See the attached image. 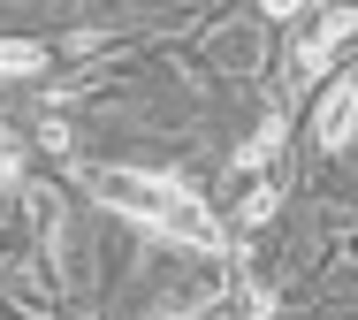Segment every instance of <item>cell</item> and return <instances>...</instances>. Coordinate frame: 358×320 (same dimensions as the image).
I'll use <instances>...</instances> for the list:
<instances>
[{
  "instance_id": "6da1fadb",
  "label": "cell",
  "mask_w": 358,
  "mask_h": 320,
  "mask_svg": "<svg viewBox=\"0 0 358 320\" xmlns=\"http://www.w3.org/2000/svg\"><path fill=\"white\" fill-rule=\"evenodd\" d=\"M92 198H99L107 214L152 229V237L191 244V252H221V244H229V229L206 214V198H199L191 183H176V175H152V168H92Z\"/></svg>"
},
{
  "instance_id": "7a4b0ae2",
  "label": "cell",
  "mask_w": 358,
  "mask_h": 320,
  "mask_svg": "<svg viewBox=\"0 0 358 320\" xmlns=\"http://www.w3.org/2000/svg\"><path fill=\"white\" fill-rule=\"evenodd\" d=\"M351 31H358V8H320V15H305V31H297V46H289V69H297V77L328 69Z\"/></svg>"
},
{
  "instance_id": "3957f363",
  "label": "cell",
  "mask_w": 358,
  "mask_h": 320,
  "mask_svg": "<svg viewBox=\"0 0 358 320\" xmlns=\"http://www.w3.org/2000/svg\"><path fill=\"white\" fill-rule=\"evenodd\" d=\"M191 320H275V290L267 282H221L214 298H199Z\"/></svg>"
},
{
  "instance_id": "277c9868",
  "label": "cell",
  "mask_w": 358,
  "mask_h": 320,
  "mask_svg": "<svg viewBox=\"0 0 358 320\" xmlns=\"http://www.w3.org/2000/svg\"><path fill=\"white\" fill-rule=\"evenodd\" d=\"M313 138H320V153H343V145L358 138V84H351V77L320 92V115H313Z\"/></svg>"
},
{
  "instance_id": "5b68a950",
  "label": "cell",
  "mask_w": 358,
  "mask_h": 320,
  "mask_svg": "<svg viewBox=\"0 0 358 320\" xmlns=\"http://www.w3.org/2000/svg\"><path fill=\"white\" fill-rule=\"evenodd\" d=\"M214 61L229 69V77H252V69H259V23H236V31H221Z\"/></svg>"
},
{
  "instance_id": "8992f818",
  "label": "cell",
  "mask_w": 358,
  "mask_h": 320,
  "mask_svg": "<svg viewBox=\"0 0 358 320\" xmlns=\"http://www.w3.org/2000/svg\"><path fill=\"white\" fill-rule=\"evenodd\" d=\"M275 153H282V107H275V115H267V122L252 130V145L236 153V168H252V175H259V168H267Z\"/></svg>"
},
{
  "instance_id": "52a82bcc",
  "label": "cell",
  "mask_w": 358,
  "mask_h": 320,
  "mask_svg": "<svg viewBox=\"0 0 358 320\" xmlns=\"http://www.w3.org/2000/svg\"><path fill=\"white\" fill-rule=\"evenodd\" d=\"M38 69H46L38 38H0V77H38Z\"/></svg>"
},
{
  "instance_id": "ba28073f",
  "label": "cell",
  "mask_w": 358,
  "mask_h": 320,
  "mask_svg": "<svg viewBox=\"0 0 358 320\" xmlns=\"http://www.w3.org/2000/svg\"><path fill=\"white\" fill-rule=\"evenodd\" d=\"M275 198H282V191H275V183H267V175H259V183H252V191H244V198H236V206H229V221H244V229H259V221H267V214H275Z\"/></svg>"
},
{
  "instance_id": "9c48e42d",
  "label": "cell",
  "mask_w": 358,
  "mask_h": 320,
  "mask_svg": "<svg viewBox=\"0 0 358 320\" xmlns=\"http://www.w3.org/2000/svg\"><path fill=\"white\" fill-rule=\"evenodd\" d=\"M15 153H23V145H15L8 130H0V198H8V183H15V168H23V160H15Z\"/></svg>"
},
{
  "instance_id": "30bf717a",
  "label": "cell",
  "mask_w": 358,
  "mask_h": 320,
  "mask_svg": "<svg viewBox=\"0 0 358 320\" xmlns=\"http://www.w3.org/2000/svg\"><path fill=\"white\" fill-rule=\"evenodd\" d=\"M168 320H191V313H168Z\"/></svg>"
}]
</instances>
